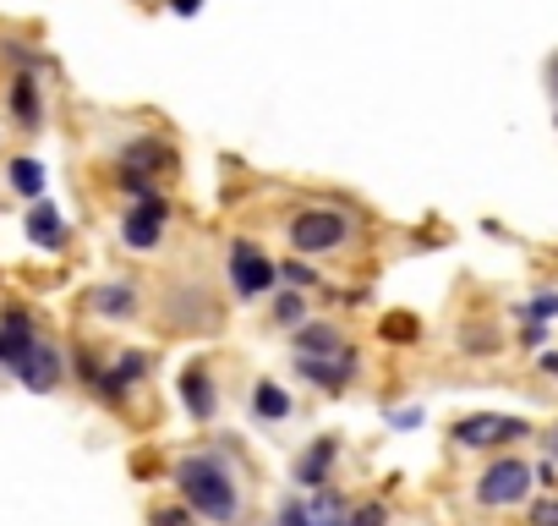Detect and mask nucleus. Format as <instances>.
I'll return each instance as SVG.
<instances>
[{"label":"nucleus","instance_id":"obj_11","mask_svg":"<svg viewBox=\"0 0 558 526\" xmlns=\"http://www.w3.org/2000/svg\"><path fill=\"white\" fill-rule=\"evenodd\" d=\"M34 340H39V324H34L28 308H7V313H0V368H17Z\"/></svg>","mask_w":558,"mask_h":526},{"label":"nucleus","instance_id":"obj_4","mask_svg":"<svg viewBox=\"0 0 558 526\" xmlns=\"http://www.w3.org/2000/svg\"><path fill=\"white\" fill-rule=\"evenodd\" d=\"M345 521V493L340 488H318V493H291L279 504L274 526H340Z\"/></svg>","mask_w":558,"mask_h":526},{"label":"nucleus","instance_id":"obj_31","mask_svg":"<svg viewBox=\"0 0 558 526\" xmlns=\"http://www.w3.org/2000/svg\"><path fill=\"white\" fill-rule=\"evenodd\" d=\"M542 368H547V373H558V357H553V351H542Z\"/></svg>","mask_w":558,"mask_h":526},{"label":"nucleus","instance_id":"obj_7","mask_svg":"<svg viewBox=\"0 0 558 526\" xmlns=\"http://www.w3.org/2000/svg\"><path fill=\"white\" fill-rule=\"evenodd\" d=\"M531 428L520 417H498V411H476V417H460L454 422V444L465 450H487V444H509V439H525Z\"/></svg>","mask_w":558,"mask_h":526},{"label":"nucleus","instance_id":"obj_23","mask_svg":"<svg viewBox=\"0 0 558 526\" xmlns=\"http://www.w3.org/2000/svg\"><path fill=\"white\" fill-rule=\"evenodd\" d=\"M148 526H203V521H197L186 504H154V510H148Z\"/></svg>","mask_w":558,"mask_h":526},{"label":"nucleus","instance_id":"obj_20","mask_svg":"<svg viewBox=\"0 0 558 526\" xmlns=\"http://www.w3.org/2000/svg\"><path fill=\"white\" fill-rule=\"evenodd\" d=\"M7 187H12L17 198H34V203H39V198H45V165H39V159H12V165H7Z\"/></svg>","mask_w":558,"mask_h":526},{"label":"nucleus","instance_id":"obj_5","mask_svg":"<svg viewBox=\"0 0 558 526\" xmlns=\"http://www.w3.org/2000/svg\"><path fill=\"white\" fill-rule=\"evenodd\" d=\"M345 236H351V219L335 214V208H307V214L291 219V247L296 252H335V247H345Z\"/></svg>","mask_w":558,"mask_h":526},{"label":"nucleus","instance_id":"obj_27","mask_svg":"<svg viewBox=\"0 0 558 526\" xmlns=\"http://www.w3.org/2000/svg\"><path fill=\"white\" fill-rule=\"evenodd\" d=\"M465 351L471 357H493V330H465Z\"/></svg>","mask_w":558,"mask_h":526},{"label":"nucleus","instance_id":"obj_9","mask_svg":"<svg viewBox=\"0 0 558 526\" xmlns=\"http://www.w3.org/2000/svg\"><path fill=\"white\" fill-rule=\"evenodd\" d=\"M291 368H296V379H307V384H318V390H345V384L356 379L362 357H356L351 346H340L335 357H291Z\"/></svg>","mask_w":558,"mask_h":526},{"label":"nucleus","instance_id":"obj_8","mask_svg":"<svg viewBox=\"0 0 558 526\" xmlns=\"http://www.w3.org/2000/svg\"><path fill=\"white\" fill-rule=\"evenodd\" d=\"M17 379H23V390H34V395H56L61 390V373H66V362H61V351L39 335L34 346H28V357L12 368Z\"/></svg>","mask_w":558,"mask_h":526},{"label":"nucleus","instance_id":"obj_32","mask_svg":"<svg viewBox=\"0 0 558 526\" xmlns=\"http://www.w3.org/2000/svg\"><path fill=\"white\" fill-rule=\"evenodd\" d=\"M547 88H553V99H558V61H553V72H547Z\"/></svg>","mask_w":558,"mask_h":526},{"label":"nucleus","instance_id":"obj_12","mask_svg":"<svg viewBox=\"0 0 558 526\" xmlns=\"http://www.w3.org/2000/svg\"><path fill=\"white\" fill-rule=\"evenodd\" d=\"M335 461H340V439H313L307 450H302V461H296V482H302V493H318V488H329V471H335Z\"/></svg>","mask_w":558,"mask_h":526},{"label":"nucleus","instance_id":"obj_30","mask_svg":"<svg viewBox=\"0 0 558 526\" xmlns=\"http://www.w3.org/2000/svg\"><path fill=\"white\" fill-rule=\"evenodd\" d=\"M197 7H203V0H170V12H175V17H197Z\"/></svg>","mask_w":558,"mask_h":526},{"label":"nucleus","instance_id":"obj_22","mask_svg":"<svg viewBox=\"0 0 558 526\" xmlns=\"http://www.w3.org/2000/svg\"><path fill=\"white\" fill-rule=\"evenodd\" d=\"M274 275L286 280L291 291H313V286H318V270H313V263H302V258H291V263H274Z\"/></svg>","mask_w":558,"mask_h":526},{"label":"nucleus","instance_id":"obj_3","mask_svg":"<svg viewBox=\"0 0 558 526\" xmlns=\"http://www.w3.org/2000/svg\"><path fill=\"white\" fill-rule=\"evenodd\" d=\"M525 493H531V466L514 461V455L493 461V466L476 477V504H487V510H509V504H520Z\"/></svg>","mask_w":558,"mask_h":526},{"label":"nucleus","instance_id":"obj_29","mask_svg":"<svg viewBox=\"0 0 558 526\" xmlns=\"http://www.w3.org/2000/svg\"><path fill=\"white\" fill-rule=\"evenodd\" d=\"M531 526H558V499H542V504L531 510Z\"/></svg>","mask_w":558,"mask_h":526},{"label":"nucleus","instance_id":"obj_18","mask_svg":"<svg viewBox=\"0 0 558 526\" xmlns=\"http://www.w3.org/2000/svg\"><path fill=\"white\" fill-rule=\"evenodd\" d=\"M252 417H263V422H286V417H291V395L279 390L274 379H257V384H252Z\"/></svg>","mask_w":558,"mask_h":526},{"label":"nucleus","instance_id":"obj_28","mask_svg":"<svg viewBox=\"0 0 558 526\" xmlns=\"http://www.w3.org/2000/svg\"><path fill=\"white\" fill-rule=\"evenodd\" d=\"M121 187H126L132 198H154V181H148V176H137V170H121Z\"/></svg>","mask_w":558,"mask_h":526},{"label":"nucleus","instance_id":"obj_10","mask_svg":"<svg viewBox=\"0 0 558 526\" xmlns=\"http://www.w3.org/2000/svg\"><path fill=\"white\" fill-rule=\"evenodd\" d=\"M143 373H148V351H121L110 368H99V379H94V395H99L105 406H121V401H126V390H132Z\"/></svg>","mask_w":558,"mask_h":526},{"label":"nucleus","instance_id":"obj_6","mask_svg":"<svg viewBox=\"0 0 558 526\" xmlns=\"http://www.w3.org/2000/svg\"><path fill=\"white\" fill-rule=\"evenodd\" d=\"M165 219H170V203L154 192V198H137L132 208H126V219H121V241L132 247V252H154L159 247V236H165Z\"/></svg>","mask_w":558,"mask_h":526},{"label":"nucleus","instance_id":"obj_25","mask_svg":"<svg viewBox=\"0 0 558 526\" xmlns=\"http://www.w3.org/2000/svg\"><path fill=\"white\" fill-rule=\"evenodd\" d=\"M340 526H389V510L373 499V504H356V510H345V521Z\"/></svg>","mask_w":558,"mask_h":526},{"label":"nucleus","instance_id":"obj_2","mask_svg":"<svg viewBox=\"0 0 558 526\" xmlns=\"http://www.w3.org/2000/svg\"><path fill=\"white\" fill-rule=\"evenodd\" d=\"M230 286H235L241 302H257V297H268V291L279 286L274 258H268L257 241H235V247H230Z\"/></svg>","mask_w":558,"mask_h":526},{"label":"nucleus","instance_id":"obj_24","mask_svg":"<svg viewBox=\"0 0 558 526\" xmlns=\"http://www.w3.org/2000/svg\"><path fill=\"white\" fill-rule=\"evenodd\" d=\"M520 313H525L531 324H553V319H558V291H542V297H531Z\"/></svg>","mask_w":558,"mask_h":526},{"label":"nucleus","instance_id":"obj_17","mask_svg":"<svg viewBox=\"0 0 558 526\" xmlns=\"http://www.w3.org/2000/svg\"><path fill=\"white\" fill-rule=\"evenodd\" d=\"M28 241L45 247V252H61L66 247V225H61V214L50 203H34L28 208Z\"/></svg>","mask_w":558,"mask_h":526},{"label":"nucleus","instance_id":"obj_21","mask_svg":"<svg viewBox=\"0 0 558 526\" xmlns=\"http://www.w3.org/2000/svg\"><path fill=\"white\" fill-rule=\"evenodd\" d=\"M274 324L279 330H302L307 324V291H279L274 297Z\"/></svg>","mask_w":558,"mask_h":526},{"label":"nucleus","instance_id":"obj_14","mask_svg":"<svg viewBox=\"0 0 558 526\" xmlns=\"http://www.w3.org/2000/svg\"><path fill=\"white\" fill-rule=\"evenodd\" d=\"M181 406H186V417H192V422H208V417H214L219 395H214V379H208V368H203V362H192V368L181 373Z\"/></svg>","mask_w":558,"mask_h":526},{"label":"nucleus","instance_id":"obj_26","mask_svg":"<svg viewBox=\"0 0 558 526\" xmlns=\"http://www.w3.org/2000/svg\"><path fill=\"white\" fill-rule=\"evenodd\" d=\"M384 340H416V319H384Z\"/></svg>","mask_w":558,"mask_h":526},{"label":"nucleus","instance_id":"obj_13","mask_svg":"<svg viewBox=\"0 0 558 526\" xmlns=\"http://www.w3.org/2000/svg\"><path fill=\"white\" fill-rule=\"evenodd\" d=\"M7 105H12V116H17L23 132H39V127H45V94H39V77H34V72H17V77H12Z\"/></svg>","mask_w":558,"mask_h":526},{"label":"nucleus","instance_id":"obj_33","mask_svg":"<svg viewBox=\"0 0 558 526\" xmlns=\"http://www.w3.org/2000/svg\"><path fill=\"white\" fill-rule=\"evenodd\" d=\"M553 450H558V433H553Z\"/></svg>","mask_w":558,"mask_h":526},{"label":"nucleus","instance_id":"obj_1","mask_svg":"<svg viewBox=\"0 0 558 526\" xmlns=\"http://www.w3.org/2000/svg\"><path fill=\"white\" fill-rule=\"evenodd\" d=\"M170 482L181 488L186 510L203 521V526H230L241 515V488H235V471L219 461V455H181Z\"/></svg>","mask_w":558,"mask_h":526},{"label":"nucleus","instance_id":"obj_16","mask_svg":"<svg viewBox=\"0 0 558 526\" xmlns=\"http://www.w3.org/2000/svg\"><path fill=\"white\" fill-rule=\"evenodd\" d=\"M88 308H94L99 319H137V286H126V280L94 286V291H88Z\"/></svg>","mask_w":558,"mask_h":526},{"label":"nucleus","instance_id":"obj_15","mask_svg":"<svg viewBox=\"0 0 558 526\" xmlns=\"http://www.w3.org/2000/svg\"><path fill=\"white\" fill-rule=\"evenodd\" d=\"M175 165V154H170V143H159V138H132L126 143V154H121V170H137V176H159V170H170Z\"/></svg>","mask_w":558,"mask_h":526},{"label":"nucleus","instance_id":"obj_19","mask_svg":"<svg viewBox=\"0 0 558 526\" xmlns=\"http://www.w3.org/2000/svg\"><path fill=\"white\" fill-rule=\"evenodd\" d=\"M345 340H340V330L335 324H302L296 330V357H335Z\"/></svg>","mask_w":558,"mask_h":526}]
</instances>
